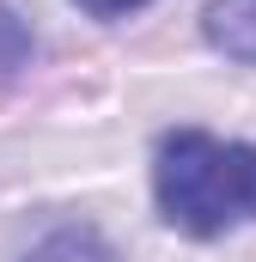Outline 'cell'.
Instances as JSON below:
<instances>
[{
    "label": "cell",
    "mask_w": 256,
    "mask_h": 262,
    "mask_svg": "<svg viewBox=\"0 0 256 262\" xmlns=\"http://www.w3.org/2000/svg\"><path fill=\"white\" fill-rule=\"evenodd\" d=\"M153 201L165 226L189 238H220L256 220V146L220 134H165L153 159Z\"/></svg>",
    "instance_id": "1"
},
{
    "label": "cell",
    "mask_w": 256,
    "mask_h": 262,
    "mask_svg": "<svg viewBox=\"0 0 256 262\" xmlns=\"http://www.w3.org/2000/svg\"><path fill=\"white\" fill-rule=\"evenodd\" d=\"M201 31L220 55L232 61H256V0H207Z\"/></svg>",
    "instance_id": "2"
},
{
    "label": "cell",
    "mask_w": 256,
    "mask_h": 262,
    "mask_svg": "<svg viewBox=\"0 0 256 262\" xmlns=\"http://www.w3.org/2000/svg\"><path fill=\"white\" fill-rule=\"evenodd\" d=\"M18 262H116V256H110V244H104L92 226H61V232H49L37 250H25Z\"/></svg>",
    "instance_id": "3"
},
{
    "label": "cell",
    "mask_w": 256,
    "mask_h": 262,
    "mask_svg": "<svg viewBox=\"0 0 256 262\" xmlns=\"http://www.w3.org/2000/svg\"><path fill=\"white\" fill-rule=\"evenodd\" d=\"M37 55V37H31V25L0 0V79H12V73H25Z\"/></svg>",
    "instance_id": "4"
},
{
    "label": "cell",
    "mask_w": 256,
    "mask_h": 262,
    "mask_svg": "<svg viewBox=\"0 0 256 262\" xmlns=\"http://www.w3.org/2000/svg\"><path fill=\"white\" fill-rule=\"evenodd\" d=\"M79 12H92V18H122V12H140L146 0H73Z\"/></svg>",
    "instance_id": "5"
}]
</instances>
